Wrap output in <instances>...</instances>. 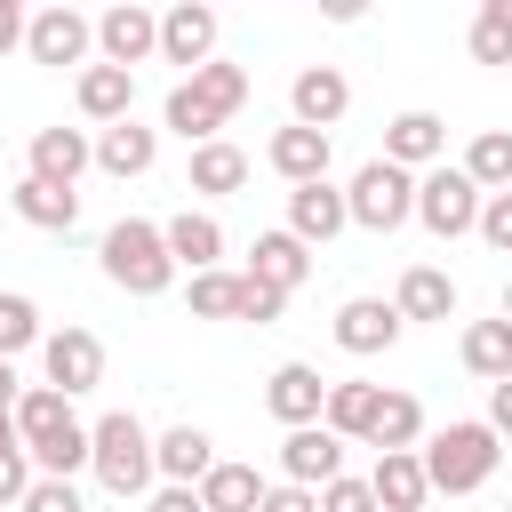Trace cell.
I'll return each instance as SVG.
<instances>
[{
  "mask_svg": "<svg viewBox=\"0 0 512 512\" xmlns=\"http://www.w3.org/2000/svg\"><path fill=\"white\" fill-rule=\"evenodd\" d=\"M96 256H104V280H112L120 296H168V288H176L168 240H160V224H144V216H120Z\"/></svg>",
  "mask_w": 512,
  "mask_h": 512,
  "instance_id": "obj_1",
  "label": "cell"
},
{
  "mask_svg": "<svg viewBox=\"0 0 512 512\" xmlns=\"http://www.w3.org/2000/svg\"><path fill=\"white\" fill-rule=\"evenodd\" d=\"M88 472L104 480V496H152V432L128 408L96 416L88 424Z\"/></svg>",
  "mask_w": 512,
  "mask_h": 512,
  "instance_id": "obj_2",
  "label": "cell"
},
{
  "mask_svg": "<svg viewBox=\"0 0 512 512\" xmlns=\"http://www.w3.org/2000/svg\"><path fill=\"white\" fill-rule=\"evenodd\" d=\"M496 456H504V440H496L488 424H440V432L416 448V464H424V480H432L440 496H472V488H488Z\"/></svg>",
  "mask_w": 512,
  "mask_h": 512,
  "instance_id": "obj_3",
  "label": "cell"
},
{
  "mask_svg": "<svg viewBox=\"0 0 512 512\" xmlns=\"http://www.w3.org/2000/svg\"><path fill=\"white\" fill-rule=\"evenodd\" d=\"M344 216H352L360 232H400V224L416 216V176L392 168V160H368V168L344 184Z\"/></svg>",
  "mask_w": 512,
  "mask_h": 512,
  "instance_id": "obj_4",
  "label": "cell"
},
{
  "mask_svg": "<svg viewBox=\"0 0 512 512\" xmlns=\"http://www.w3.org/2000/svg\"><path fill=\"white\" fill-rule=\"evenodd\" d=\"M416 224H424L432 240H464V232L480 224V184H472L464 168H424V176H416Z\"/></svg>",
  "mask_w": 512,
  "mask_h": 512,
  "instance_id": "obj_5",
  "label": "cell"
},
{
  "mask_svg": "<svg viewBox=\"0 0 512 512\" xmlns=\"http://www.w3.org/2000/svg\"><path fill=\"white\" fill-rule=\"evenodd\" d=\"M40 368H48V392H64V400L96 392V384H104V344H96V328H56V336H40Z\"/></svg>",
  "mask_w": 512,
  "mask_h": 512,
  "instance_id": "obj_6",
  "label": "cell"
},
{
  "mask_svg": "<svg viewBox=\"0 0 512 512\" xmlns=\"http://www.w3.org/2000/svg\"><path fill=\"white\" fill-rule=\"evenodd\" d=\"M88 48H96V24L80 16V8H40V16H24V56L32 64H80L88 72Z\"/></svg>",
  "mask_w": 512,
  "mask_h": 512,
  "instance_id": "obj_7",
  "label": "cell"
},
{
  "mask_svg": "<svg viewBox=\"0 0 512 512\" xmlns=\"http://www.w3.org/2000/svg\"><path fill=\"white\" fill-rule=\"evenodd\" d=\"M376 160H392V168H408V176L440 168V160H448V120H440V112H392Z\"/></svg>",
  "mask_w": 512,
  "mask_h": 512,
  "instance_id": "obj_8",
  "label": "cell"
},
{
  "mask_svg": "<svg viewBox=\"0 0 512 512\" xmlns=\"http://www.w3.org/2000/svg\"><path fill=\"white\" fill-rule=\"evenodd\" d=\"M264 408H272L288 432H304V424H320V408H328V376H320L312 360H280V368L264 376Z\"/></svg>",
  "mask_w": 512,
  "mask_h": 512,
  "instance_id": "obj_9",
  "label": "cell"
},
{
  "mask_svg": "<svg viewBox=\"0 0 512 512\" xmlns=\"http://www.w3.org/2000/svg\"><path fill=\"white\" fill-rule=\"evenodd\" d=\"M96 48H104V64L136 72L144 56H160V16H152V8H136V0H120V8H104V16H96Z\"/></svg>",
  "mask_w": 512,
  "mask_h": 512,
  "instance_id": "obj_10",
  "label": "cell"
},
{
  "mask_svg": "<svg viewBox=\"0 0 512 512\" xmlns=\"http://www.w3.org/2000/svg\"><path fill=\"white\" fill-rule=\"evenodd\" d=\"M288 112H296V128H336L344 112H352V80L336 72V64H304L296 80H288Z\"/></svg>",
  "mask_w": 512,
  "mask_h": 512,
  "instance_id": "obj_11",
  "label": "cell"
},
{
  "mask_svg": "<svg viewBox=\"0 0 512 512\" xmlns=\"http://www.w3.org/2000/svg\"><path fill=\"white\" fill-rule=\"evenodd\" d=\"M24 160H32L24 176H40V184H64V192H72V184L96 168V136L56 120V128H40V136H32V152H24Z\"/></svg>",
  "mask_w": 512,
  "mask_h": 512,
  "instance_id": "obj_12",
  "label": "cell"
},
{
  "mask_svg": "<svg viewBox=\"0 0 512 512\" xmlns=\"http://www.w3.org/2000/svg\"><path fill=\"white\" fill-rule=\"evenodd\" d=\"M216 8H200V0H176L168 16H160V56L168 64H184V72H200V64H216Z\"/></svg>",
  "mask_w": 512,
  "mask_h": 512,
  "instance_id": "obj_13",
  "label": "cell"
},
{
  "mask_svg": "<svg viewBox=\"0 0 512 512\" xmlns=\"http://www.w3.org/2000/svg\"><path fill=\"white\" fill-rule=\"evenodd\" d=\"M336 472H344V440H336L328 424H304V432L280 440V480H296V488H328Z\"/></svg>",
  "mask_w": 512,
  "mask_h": 512,
  "instance_id": "obj_14",
  "label": "cell"
},
{
  "mask_svg": "<svg viewBox=\"0 0 512 512\" xmlns=\"http://www.w3.org/2000/svg\"><path fill=\"white\" fill-rule=\"evenodd\" d=\"M344 224H352V216H344V184L320 176V184H296V192H288V232H296L304 248H328Z\"/></svg>",
  "mask_w": 512,
  "mask_h": 512,
  "instance_id": "obj_15",
  "label": "cell"
},
{
  "mask_svg": "<svg viewBox=\"0 0 512 512\" xmlns=\"http://www.w3.org/2000/svg\"><path fill=\"white\" fill-rule=\"evenodd\" d=\"M336 344H344L352 360H376V352L400 344V312H392L384 296H352V304L336 312Z\"/></svg>",
  "mask_w": 512,
  "mask_h": 512,
  "instance_id": "obj_16",
  "label": "cell"
},
{
  "mask_svg": "<svg viewBox=\"0 0 512 512\" xmlns=\"http://www.w3.org/2000/svg\"><path fill=\"white\" fill-rule=\"evenodd\" d=\"M208 464H216V440H208L200 424H168V432L152 440V472H160L168 488H200Z\"/></svg>",
  "mask_w": 512,
  "mask_h": 512,
  "instance_id": "obj_17",
  "label": "cell"
},
{
  "mask_svg": "<svg viewBox=\"0 0 512 512\" xmlns=\"http://www.w3.org/2000/svg\"><path fill=\"white\" fill-rule=\"evenodd\" d=\"M304 272H312V248L280 224V232H256V248H248V280H264V288H280V296H296L304 288Z\"/></svg>",
  "mask_w": 512,
  "mask_h": 512,
  "instance_id": "obj_18",
  "label": "cell"
},
{
  "mask_svg": "<svg viewBox=\"0 0 512 512\" xmlns=\"http://www.w3.org/2000/svg\"><path fill=\"white\" fill-rule=\"evenodd\" d=\"M72 96H80V120H96V128L136 120V72H120V64H88Z\"/></svg>",
  "mask_w": 512,
  "mask_h": 512,
  "instance_id": "obj_19",
  "label": "cell"
},
{
  "mask_svg": "<svg viewBox=\"0 0 512 512\" xmlns=\"http://www.w3.org/2000/svg\"><path fill=\"white\" fill-rule=\"evenodd\" d=\"M160 240H168V264H176V272H216V256H224V224H216V216H200V208L168 216V224H160Z\"/></svg>",
  "mask_w": 512,
  "mask_h": 512,
  "instance_id": "obj_20",
  "label": "cell"
},
{
  "mask_svg": "<svg viewBox=\"0 0 512 512\" xmlns=\"http://www.w3.org/2000/svg\"><path fill=\"white\" fill-rule=\"evenodd\" d=\"M392 312H400V328L408 320H456V280L440 264H408L400 288H392Z\"/></svg>",
  "mask_w": 512,
  "mask_h": 512,
  "instance_id": "obj_21",
  "label": "cell"
},
{
  "mask_svg": "<svg viewBox=\"0 0 512 512\" xmlns=\"http://www.w3.org/2000/svg\"><path fill=\"white\" fill-rule=\"evenodd\" d=\"M152 160H160V128H144V120L96 128V168H104V176H144Z\"/></svg>",
  "mask_w": 512,
  "mask_h": 512,
  "instance_id": "obj_22",
  "label": "cell"
},
{
  "mask_svg": "<svg viewBox=\"0 0 512 512\" xmlns=\"http://www.w3.org/2000/svg\"><path fill=\"white\" fill-rule=\"evenodd\" d=\"M264 160H272V176H288V192H296V184H320V176H328V136L288 120V128L264 144Z\"/></svg>",
  "mask_w": 512,
  "mask_h": 512,
  "instance_id": "obj_23",
  "label": "cell"
},
{
  "mask_svg": "<svg viewBox=\"0 0 512 512\" xmlns=\"http://www.w3.org/2000/svg\"><path fill=\"white\" fill-rule=\"evenodd\" d=\"M368 496H376V512H424L432 480H424L416 448H400V456H376V472H368Z\"/></svg>",
  "mask_w": 512,
  "mask_h": 512,
  "instance_id": "obj_24",
  "label": "cell"
},
{
  "mask_svg": "<svg viewBox=\"0 0 512 512\" xmlns=\"http://www.w3.org/2000/svg\"><path fill=\"white\" fill-rule=\"evenodd\" d=\"M8 416H16V440H24V456H32V448H48L56 432H72V424H80V416H72V400H64V392H48V384L16 392V408H8Z\"/></svg>",
  "mask_w": 512,
  "mask_h": 512,
  "instance_id": "obj_25",
  "label": "cell"
},
{
  "mask_svg": "<svg viewBox=\"0 0 512 512\" xmlns=\"http://www.w3.org/2000/svg\"><path fill=\"white\" fill-rule=\"evenodd\" d=\"M264 488H272V480H264L256 464H224V456H216V464H208V480H200L192 496H200V512H256V504H264Z\"/></svg>",
  "mask_w": 512,
  "mask_h": 512,
  "instance_id": "obj_26",
  "label": "cell"
},
{
  "mask_svg": "<svg viewBox=\"0 0 512 512\" xmlns=\"http://www.w3.org/2000/svg\"><path fill=\"white\" fill-rule=\"evenodd\" d=\"M8 208H16L32 232H72V224H80V192H64V184H40V176H24V184L8 192Z\"/></svg>",
  "mask_w": 512,
  "mask_h": 512,
  "instance_id": "obj_27",
  "label": "cell"
},
{
  "mask_svg": "<svg viewBox=\"0 0 512 512\" xmlns=\"http://www.w3.org/2000/svg\"><path fill=\"white\" fill-rule=\"evenodd\" d=\"M376 400H384V384H368V376H344V384H328V408H320V424H328L336 440H368V424H376Z\"/></svg>",
  "mask_w": 512,
  "mask_h": 512,
  "instance_id": "obj_28",
  "label": "cell"
},
{
  "mask_svg": "<svg viewBox=\"0 0 512 512\" xmlns=\"http://www.w3.org/2000/svg\"><path fill=\"white\" fill-rule=\"evenodd\" d=\"M456 360L480 376V384H504L512 376V320H472L456 336Z\"/></svg>",
  "mask_w": 512,
  "mask_h": 512,
  "instance_id": "obj_29",
  "label": "cell"
},
{
  "mask_svg": "<svg viewBox=\"0 0 512 512\" xmlns=\"http://www.w3.org/2000/svg\"><path fill=\"white\" fill-rule=\"evenodd\" d=\"M424 440V400L416 392H384L376 400V424H368V448L376 456H400V448H416Z\"/></svg>",
  "mask_w": 512,
  "mask_h": 512,
  "instance_id": "obj_30",
  "label": "cell"
},
{
  "mask_svg": "<svg viewBox=\"0 0 512 512\" xmlns=\"http://www.w3.org/2000/svg\"><path fill=\"white\" fill-rule=\"evenodd\" d=\"M456 168L480 184V200H488V192H512V128H480Z\"/></svg>",
  "mask_w": 512,
  "mask_h": 512,
  "instance_id": "obj_31",
  "label": "cell"
},
{
  "mask_svg": "<svg viewBox=\"0 0 512 512\" xmlns=\"http://www.w3.org/2000/svg\"><path fill=\"white\" fill-rule=\"evenodd\" d=\"M184 184H192V192H240V184H248V152L224 144V136H216V144H192Z\"/></svg>",
  "mask_w": 512,
  "mask_h": 512,
  "instance_id": "obj_32",
  "label": "cell"
},
{
  "mask_svg": "<svg viewBox=\"0 0 512 512\" xmlns=\"http://www.w3.org/2000/svg\"><path fill=\"white\" fill-rule=\"evenodd\" d=\"M184 88H192L216 120H232V112L248 104V72H240V64H224V56H216V64H200V72H184Z\"/></svg>",
  "mask_w": 512,
  "mask_h": 512,
  "instance_id": "obj_33",
  "label": "cell"
},
{
  "mask_svg": "<svg viewBox=\"0 0 512 512\" xmlns=\"http://www.w3.org/2000/svg\"><path fill=\"white\" fill-rule=\"evenodd\" d=\"M472 64H512V0H480V16H472Z\"/></svg>",
  "mask_w": 512,
  "mask_h": 512,
  "instance_id": "obj_34",
  "label": "cell"
},
{
  "mask_svg": "<svg viewBox=\"0 0 512 512\" xmlns=\"http://www.w3.org/2000/svg\"><path fill=\"white\" fill-rule=\"evenodd\" d=\"M160 120H168V128H176L184 144H216V128H224V120H216V112H208V104H200V96H192L184 80L168 88V104H160Z\"/></svg>",
  "mask_w": 512,
  "mask_h": 512,
  "instance_id": "obj_35",
  "label": "cell"
},
{
  "mask_svg": "<svg viewBox=\"0 0 512 512\" xmlns=\"http://www.w3.org/2000/svg\"><path fill=\"white\" fill-rule=\"evenodd\" d=\"M184 296H192V320H232L240 312V272H224V264L216 272H192Z\"/></svg>",
  "mask_w": 512,
  "mask_h": 512,
  "instance_id": "obj_36",
  "label": "cell"
},
{
  "mask_svg": "<svg viewBox=\"0 0 512 512\" xmlns=\"http://www.w3.org/2000/svg\"><path fill=\"white\" fill-rule=\"evenodd\" d=\"M32 344H40V304L16 296V288H0V360H16Z\"/></svg>",
  "mask_w": 512,
  "mask_h": 512,
  "instance_id": "obj_37",
  "label": "cell"
},
{
  "mask_svg": "<svg viewBox=\"0 0 512 512\" xmlns=\"http://www.w3.org/2000/svg\"><path fill=\"white\" fill-rule=\"evenodd\" d=\"M80 464H88V424H72V432H56L48 448H32V472H40V480H72Z\"/></svg>",
  "mask_w": 512,
  "mask_h": 512,
  "instance_id": "obj_38",
  "label": "cell"
},
{
  "mask_svg": "<svg viewBox=\"0 0 512 512\" xmlns=\"http://www.w3.org/2000/svg\"><path fill=\"white\" fill-rule=\"evenodd\" d=\"M472 232H480V240H488L496 256H512V192H488V200H480V224H472Z\"/></svg>",
  "mask_w": 512,
  "mask_h": 512,
  "instance_id": "obj_39",
  "label": "cell"
},
{
  "mask_svg": "<svg viewBox=\"0 0 512 512\" xmlns=\"http://www.w3.org/2000/svg\"><path fill=\"white\" fill-rule=\"evenodd\" d=\"M280 312H288V296H280V288H264V280H248V272H240V312H232V320H256V328H264V320H280Z\"/></svg>",
  "mask_w": 512,
  "mask_h": 512,
  "instance_id": "obj_40",
  "label": "cell"
},
{
  "mask_svg": "<svg viewBox=\"0 0 512 512\" xmlns=\"http://www.w3.org/2000/svg\"><path fill=\"white\" fill-rule=\"evenodd\" d=\"M16 512H88V504H80V488H72V480H32Z\"/></svg>",
  "mask_w": 512,
  "mask_h": 512,
  "instance_id": "obj_41",
  "label": "cell"
},
{
  "mask_svg": "<svg viewBox=\"0 0 512 512\" xmlns=\"http://www.w3.org/2000/svg\"><path fill=\"white\" fill-rule=\"evenodd\" d=\"M320 512H376V496H368V480H352V472H336V480L320 488Z\"/></svg>",
  "mask_w": 512,
  "mask_h": 512,
  "instance_id": "obj_42",
  "label": "cell"
},
{
  "mask_svg": "<svg viewBox=\"0 0 512 512\" xmlns=\"http://www.w3.org/2000/svg\"><path fill=\"white\" fill-rule=\"evenodd\" d=\"M32 480H40V472H32V456H24V448H16V456H0V512H16Z\"/></svg>",
  "mask_w": 512,
  "mask_h": 512,
  "instance_id": "obj_43",
  "label": "cell"
},
{
  "mask_svg": "<svg viewBox=\"0 0 512 512\" xmlns=\"http://www.w3.org/2000/svg\"><path fill=\"white\" fill-rule=\"evenodd\" d=\"M256 512H320V488H296V480H272Z\"/></svg>",
  "mask_w": 512,
  "mask_h": 512,
  "instance_id": "obj_44",
  "label": "cell"
},
{
  "mask_svg": "<svg viewBox=\"0 0 512 512\" xmlns=\"http://www.w3.org/2000/svg\"><path fill=\"white\" fill-rule=\"evenodd\" d=\"M488 432H496V440H512V376H504V384H488Z\"/></svg>",
  "mask_w": 512,
  "mask_h": 512,
  "instance_id": "obj_45",
  "label": "cell"
},
{
  "mask_svg": "<svg viewBox=\"0 0 512 512\" xmlns=\"http://www.w3.org/2000/svg\"><path fill=\"white\" fill-rule=\"evenodd\" d=\"M144 512H200V496H192V488H152Z\"/></svg>",
  "mask_w": 512,
  "mask_h": 512,
  "instance_id": "obj_46",
  "label": "cell"
},
{
  "mask_svg": "<svg viewBox=\"0 0 512 512\" xmlns=\"http://www.w3.org/2000/svg\"><path fill=\"white\" fill-rule=\"evenodd\" d=\"M8 48H24V8H16V0H0V56H8Z\"/></svg>",
  "mask_w": 512,
  "mask_h": 512,
  "instance_id": "obj_47",
  "label": "cell"
},
{
  "mask_svg": "<svg viewBox=\"0 0 512 512\" xmlns=\"http://www.w3.org/2000/svg\"><path fill=\"white\" fill-rule=\"evenodd\" d=\"M16 392H24V384H16V360H0V416L16 408Z\"/></svg>",
  "mask_w": 512,
  "mask_h": 512,
  "instance_id": "obj_48",
  "label": "cell"
},
{
  "mask_svg": "<svg viewBox=\"0 0 512 512\" xmlns=\"http://www.w3.org/2000/svg\"><path fill=\"white\" fill-rule=\"evenodd\" d=\"M24 440H16V416H0V456H16Z\"/></svg>",
  "mask_w": 512,
  "mask_h": 512,
  "instance_id": "obj_49",
  "label": "cell"
},
{
  "mask_svg": "<svg viewBox=\"0 0 512 512\" xmlns=\"http://www.w3.org/2000/svg\"><path fill=\"white\" fill-rule=\"evenodd\" d=\"M496 320H512V280H504V312H496Z\"/></svg>",
  "mask_w": 512,
  "mask_h": 512,
  "instance_id": "obj_50",
  "label": "cell"
},
{
  "mask_svg": "<svg viewBox=\"0 0 512 512\" xmlns=\"http://www.w3.org/2000/svg\"><path fill=\"white\" fill-rule=\"evenodd\" d=\"M504 512H512V504H504Z\"/></svg>",
  "mask_w": 512,
  "mask_h": 512,
  "instance_id": "obj_51",
  "label": "cell"
}]
</instances>
